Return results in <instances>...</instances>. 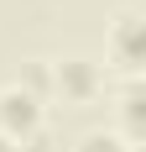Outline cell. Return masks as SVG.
Here are the masks:
<instances>
[{
    "instance_id": "3957f363",
    "label": "cell",
    "mask_w": 146,
    "mask_h": 152,
    "mask_svg": "<svg viewBox=\"0 0 146 152\" xmlns=\"http://www.w3.org/2000/svg\"><path fill=\"white\" fill-rule=\"evenodd\" d=\"M37 131H42V100L26 94L21 84H5L0 89V137H11L16 147H26Z\"/></svg>"
},
{
    "instance_id": "7a4b0ae2",
    "label": "cell",
    "mask_w": 146,
    "mask_h": 152,
    "mask_svg": "<svg viewBox=\"0 0 146 152\" xmlns=\"http://www.w3.org/2000/svg\"><path fill=\"white\" fill-rule=\"evenodd\" d=\"M104 47H110V63L125 68V79L141 74V58H146V16L141 11H120L104 31Z\"/></svg>"
},
{
    "instance_id": "5b68a950",
    "label": "cell",
    "mask_w": 146,
    "mask_h": 152,
    "mask_svg": "<svg viewBox=\"0 0 146 152\" xmlns=\"http://www.w3.org/2000/svg\"><path fill=\"white\" fill-rule=\"evenodd\" d=\"M16 84H21L26 94H37V100H47V94H52V63H47V58L26 63V74L16 79Z\"/></svg>"
},
{
    "instance_id": "6da1fadb",
    "label": "cell",
    "mask_w": 146,
    "mask_h": 152,
    "mask_svg": "<svg viewBox=\"0 0 146 152\" xmlns=\"http://www.w3.org/2000/svg\"><path fill=\"white\" fill-rule=\"evenodd\" d=\"M52 63V94H63L68 105H89L104 94V68L84 53H68V58H47Z\"/></svg>"
},
{
    "instance_id": "8992f818",
    "label": "cell",
    "mask_w": 146,
    "mask_h": 152,
    "mask_svg": "<svg viewBox=\"0 0 146 152\" xmlns=\"http://www.w3.org/2000/svg\"><path fill=\"white\" fill-rule=\"evenodd\" d=\"M78 152H141V147L125 142L120 131H89V137L78 142Z\"/></svg>"
},
{
    "instance_id": "52a82bcc",
    "label": "cell",
    "mask_w": 146,
    "mask_h": 152,
    "mask_svg": "<svg viewBox=\"0 0 146 152\" xmlns=\"http://www.w3.org/2000/svg\"><path fill=\"white\" fill-rule=\"evenodd\" d=\"M0 152H21V147H16V142H11V137H0Z\"/></svg>"
},
{
    "instance_id": "277c9868",
    "label": "cell",
    "mask_w": 146,
    "mask_h": 152,
    "mask_svg": "<svg viewBox=\"0 0 146 152\" xmlns=\"http://www.w3.org/2000/svg\"><path fill=\"white\" fill-rule=\"evenodd\" d=\"M120 137L136 142V147L146 137V89H141V79H125L120 84Z\"/></svg>"
}]
</instances>
